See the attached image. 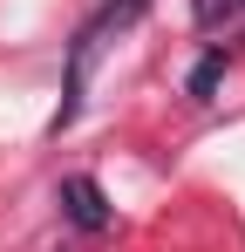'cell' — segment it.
Segmentation results:
<instances>
[{
  "label": "cell",
  "instance_id": "6da1fadb",
  "mask_svg": "<svg viewBox=\"0 0 245 252\" xmlns=\"http://www.w3.org/2000/svg\"><path fill=\"white\" fill-rule=\"evenodd\" d=\"M150 0H122V7H102L89 28L75 34V48H68V89H61V109H55V129H68L82 116V95H89V68H95V55H102V34L109 28H129L136 14H143Z\"/></svg>",
  "mask_w": 245,
  "mask_h": 252
},
{
  "label": "cell",
  "instance_id": "7a4b0ae2",
  "mask_svg": "<svg viewBox=\"0 0 245 252\" xmlns=\"http://www.w3.org/2000/svg\"><path fill=\"white\" fill-rule=\"evenodd\" d=\"M61 211H68V225L75 232H109V198H102V184L89 177V170H75V177H61Z\"/></svg>",
  "mask_w": 245,
  "mask_h": 252
},
{
  "label": "cell",
  "instance_id": "3957f363",
  "mask_svg": "<svg viewBox=\"0 0 245 252\" xmlns=\"http://www.w3.org/2000/svg\"><path fill=\"white\" fill-rule=\"evenodd\" d=\"M218 82H225V48H211L198 68H191V82H184V89H191V95H211Z\"/></svg>",
  "mask_w": 245,
  "mask_h": 252
},
{
  "label": "cell",
  "instance_id": "277c9868",
  "mask_svg": "<svg viewBox=\"0 0 245 252\" xmlns=\"http://www.w3.org/2000/svg\"><path fill=\"white\" fill-rule=\"evenodd\" d=\"M225 14V0H198V21H218Z\"/></svg>",
  "mask_w": 245,
  "mask_h": 252
}]
</instances>
